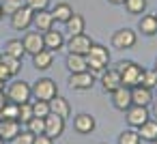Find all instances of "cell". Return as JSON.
Segmentation results:
<instances>
[{
	"instance_id": "f35d334b",
	"label": "cell",
	"mask_w": 157,
	"mask_h": 144,
	"mask_svg": "<svg viewBox=\"0 0 157 144\" xmlns=\"http://www.w3.org/2000/svg\"><path fill=\"white\" fill-rule=\"evenodd\" d=\"M5 103H7V95H5V90H2V93H0V108H2Z\"/></svg>"
},
{
	"instance_id": "5b68a950",
	"label": "cell",
	"mask_w": 157,
	"mask_h": 144,
	"mask_svg": "<svg viewBox=\"0 0 157 144\" xmlns=\"http://www.w3.org/2000/svg\"><path fill=\"white\" fill-rule=\"evenodd\" d=\"M9 17H11V28H13V30H28V28L33 26L35 11H33V9H28V7L24 5L22 9H17V11H15V13H11Z\"/></svg>"
},
{
	"instance_id": "44dd1931",
	"label": "cell",
	"mask_w": 157,
	"mask_h": 144,
	"mask_svg": "<svg viewBox=\"0 0 157 144\" xmlns=\"http://www.w3.org/2000/svg\"><path fill=\"white\" fill-rule=\"evenodd\" d=\"M131 101H133V105H151V101H153V90H148V88H144V86H133L131 88Z\"/></svg>"
},
{
	"instance_id": "1f68e13d",
	"label": "cell",
	"mask_w": 157,
	"mask_h": 144,
	"mask_svg": "<svg viewBox=\"0 0 157 144\" xmlns=\"http://www.w3.org/2000/svg\"><path fill=\"white\" fill-rule=\"evenodd\" d=\"M33 116H41L45 118L50 114V101H43V99H33Z\"/></svg>"
},
{
	"instance_id": "d590c367",
	"label": "cell",
	"mask_w": 157,
	"mask_h": 144,
	"mask_svg": "<svg viewBox=\"0 0 157 144\" xmlns=\"http://www.w3.org/2000/svg\"><path fill=\"white\" fill-rule=\"evenodd\" d=\"M33 140H35V135L26 129V131H20V133L11 140V144H33Z\"/></svg>"
},
{
	"instance_id": "bcb514c9",
	"label": "cell",
	"mask_w": 157,
	"mask_h": 144,
	"mask_svg": "<svg viewBox=\"0 0 157 144\" xmlns=\"http://www.w3.org/2000/svg\"><path fill=\"white\" fill-rule=\"evenodd\" d=\"M0 144H5V140H2V138H0Z\"/></svg>"
},
{
	"instance_id": "277c9868",
	"label": "cell",
	"mask_w": 157,
	"mask_h": 144,
	"mask_svg": "<svg viewBox=\"0 0 157 144\" xmlns=\"http://www.w3.org/2000/svg\"><path fill=\"white\" fill-rule=\"evenodd\" d=\"M7 99L13 101V103H17V105L26 103V101H33V88H30V84L24 82V80L11 82L9 88H7Z\"/></svg>"
},
{
	"instance_id": "b9f144b4",
	"label": "cell",
	"mask_w": 157,
	"mask_h": 144,
	"mask_svg": "<svg viewBox=\"0 0 157 144\" xmlns=\"http://www.w3.org/2000/svg\"><path fill=\"white\" fill-rule=\"evenodd\" d=\"M5 90V82H0V93H2Z\"/></svg>"
},
{
	"instance_id": "30bf717a",
	"label": "cell",
	"mask_w": 157,
	"mask_h": 144,
	"mask_svg": "<svg viewBox=\"0 0 157 144\" xmlns=\"http://www.w3.org/2000/svg\"><path fill=\"white\" fill-rule=\"evenodd\" d=\"M69 86L73 90H90L95 86V73H90L88 69L80 71V73H71L69 75Z\"/></svg>"
},
{
	"instance_id": "60d3db41",
	"label": "cell",
	"mask_w": 157,
	"mask_h": 144,
	"mask_svg": "<svg viewBox=\"0 0 157 144\" xmlns=\"http://www.w3.org/2000/svg\"><path fill=\"white\" fill-rule=\"evenodd\" d=\"M2 17H5V11H2V7H0V22H2Z\"/></svg>"
},
{
	"instance_id": "ab89813d",
	"label": "cell",
	"mask_w": 157,
	"mask_h": 144,
	"mask_svg": "<svg viewBox=\"0 0 157 144\" xmlns=\"http://www.w3.org/2000/svg\"><path fill=\"white\" fill-rule=\"evenodd\" d=\"M108 2H110V5H123L125 0H108Z\"/></svg>"
},
{
	"instance_id": "e0dca14e",
	"label": "cell",
	"mask_w": 157,
	"mask_h": 144,
	"mask_svg": "<svg viewBox=\"0 0 157 144\" xmlns=\"http://www.w3.org/2000/svg\"><path fill=\"white\" fill-rule=\"evenodd\" d=\"M50 112H52V114H58V116H63V118L67 120V116H71V103H69V99L56 95V97L50 101Z\"/></svg>"
},
{
	"instance_id": "ac0fdd59",
	"label": "cell",
	"mask_w": 157,
	"mask_h": 144,
	"mask_svg": "<svg viewBox=\"0 0 157 144\" xmlns=\"http://www.w3.org/2000/svg\"><path fill=\"white\" fill-rule=\"evenodd\" d=\"M33 26H35L39 32H45V30L54 28V17H52L50 9H45V11H37V13H35V20H33Z\"/></svg>"
},
{
	"instance_id": "9a60e30c",
	"label": "cell",
	"mask_w": 157,
	"mask_h": 144,
	"mask_svg": "<svg viewBox=\"0 0 157 144\" xmlns=\"http://www.w3.org/2000/svg\"><path fill=\"white\" fill-rule=\"evenodd\" d=\"M95 127H97L95 116H90V114H86V112H82V114H78V116L73 118V129H75L80 135H88V133H93Z\"/></svg>"
},
{
	"instance_id": "ffe728a7",
	"label": "cell",
	"mask_w": 157,
	"mask_h": 144,
	"mask_svg": "<svg viewBox=\"0 0 157 144\" xmlns=\"http://www.w3.org/2000/svg\"><path fill=\"white\" fill-rule=\"evenodd\" d=\"M65 67L69 69V73H80V71H86L88 67H86V56H82V54H67V58H65Z\"/></svg>"
},
{
	"instance_id": "cb8c5ba5",
	"label": "cell",
	"mask_w": 157,
	"mask_h": 144,
	"mask_svg": "<svg viewBox=\"0 0 157 144\" xmlns=\"http://www.w3.org/2000/svg\"><path fill=\"white\" fill-rule=\"evenodd\" d=\"M84 28H86V22H84V17L78 15V13H73V15L65 22V30H67L71 37H73V35H82Z\"/></svg>"
},
{
	"instance_id": "8fae6325",
	"label": "cell",
	"mask_w": 157,
	"mask_h": 144,
	"mask_svg": "<svg viewBox=\"0 0 157 144\" xmlns=\"http://www.w3.org/2000/svg\"><path fill=\"white\" fill-rule=\"evenodd\" d=\"M118 86H123V82H121V73H118L114 67L103 69V71H101V88H103L105 93H114Z\"/></svg>"
},
{
	"instance_id": "7c38bea8",
	"label": "cell",
	"mask_w": 157,
	"mask_h": 144,
	"mask_svg": "<svg viewBox=\"0 0 157 144\" xmlns=\"http://www.w3.org/2000/svg\"><path fill=\"white\" fill-rule=\"evenodd\" d=\"M110 95H112V105L116 110H121V112H125L127 108L133 105V101H131V88H127V86H118Z\"/></svg>"
},
{
	"instance_id": "9c48e42d",
	"label": "cell",
	"mask_w": 157,
	"mask_h": 144,
	"mask_svg": "<svg viewBox=\"0 0 157 144\" xmlns=\"http://www.w3.org/2000/svg\"><path fill=\"white\" fill-rule=\"evenodd\" d=\"M90 45H93V41L84 32L82 35H73V37H69V41H65V47L71 54H82V56H86V52L90 50Z\"/></svg>"
},
{
	"instance_id": "6da1fadb",
	"label": "cell",
	"mask_w": 157,
	"mask_h": 144,
	"mask_svg": "<svg viewBox=\"0 0 157 144\" xmlns=\"http://www.w3.org/2000/svg\"><path fill=\"white\" fill-rule=\"evenodd\" d=\"M110 65V50L101 43H93L86 52V67L90 73H101Z\"/></svg>"
},
{
	"instance_id": "83f0119b",
	"label": "cell",
	"mask_w": 157,
	"mask_h": 144,
	"mask_svg": "<svg viewBox=\"0 0 157 144\" xmlns=\"http://www.w3.org/2000/svg\"><path fill=\"white\" fill-rule=\"evenodd\" d=\"M123 5L129 15H142L146 11V0H125Z\"/></svg>"
},
{
	"instance_id": "7bdbcfd3",
	"label": "cell",
	"mask_w": 157,
	"mask_h": 144,
	"mask_svg": "<svg viewBox=\"0 0 157 144\" xmlns=\"http://www.w3.org/2000/svg\"><path fill=\"white\" fill-rule=\"evenodd\" d=\"M155 101H157V86H155Z\"/></svg>"
},
{
	"instance_id": "836d02e7",
	"label": "cell",
	"mask_w": 157,
	"mask_h": 144,
	"mask_svg": "<svg viewBox=\"0 0 157 144\" xmlns=\"http://www.w3.org/2000/svg\"><path fill=\"white\" fill-rule=\"evenodd\" d=\"M30 118H33V103H30V101L20 103V110H17V120H20L22 125H26Z\"/></svg>"
},
{
	"instance_id": "7dc6e473",
	"label": "cell",
	"mask_w": 157,
	"mask_h": 144,
	"mask_svg": "<svg viewBox=\"0 0 157 144\" xmlns=\"http://www.w3.org/2000/svg\"><path fill=\"white\" fill-rule=\"evenodd\" d=\"M151 144H157V140H153V142H151Z\"/></svg>"
},
{
	"instance_id": "ee69618b",
	"label": "cell",
	"mask_w": 157,
	"mask_h": 144,
	"mask_svg": "<svg viewBox=\"0 0 157 144\" xmlns=\"http://www.w3.org/2000/svg\"><path fill=\"white\" fill-rule=\"evenodd\" d=\"M155 116H157V101H155Z\"/></svg>"
},
{
	"instance_id": "74e56055",
	"label": "cell",
	"mask_w": 157,
	"mask_h": 144,
	"mask_svg": "<svg viewBox=\"0 0 157 144\" xmlns=\"http://www.w3.org/2000/svg\"><path fill=\"white\" fill-rule=\"evenodd\" d=\"M11 78H13V75L9 73V69L5 67V63H0V82H5V84H7Z\"/></svg>"
},
{
	"instance_id": "4dcf8cb0",
	"label": "cell",
	"mask_w": 157,
	"mask_h": 144,
	"mask_svg": "<svg viewBox=\"0 0 157 144\" xmlns=\"http://www.w3.org/2000/svg\"><path fill=\"white\" fill-rule=\"evenodd\" d=\"M26 129H28L33 135L45 133V118H41V116H33V118L26 123Z\"/></svg>"
},
{
	"instance_id": "d4e9b609",
	"label": "cell",
	"mask_w": 157,
	"mask_h": 144,
	"mask_svg": "<svg viewBox=\"0 0 157 144\" xmlns=\"http://www.w3.org/2000/svg\"><path fill=\"white\" fill-rule=\"evenodd\" d=\"M138 133H140V138L146 140V142L157 140V120H155V118H148L144 125L138 127Z\"/></svg>"
},
{
	"instance_id": "7402d4cb",
	"label": "cell",
	"mask_w": 157,
	"mask_h": 144,
	"mask_svg": "<svg viewBox=\"0 0 157 144\" xmlns=\"http://www.w3.org/2000/svg\"><path fill=\"white\" fill-rule=\"evenodd\" d=\"M138 30H140L142 35H146V37L157 35V17H155V13L142 15V17H140V22H138Z\"/></svg>"
},
{
	"instance_id": "ba28073f",
	"label": "cell",
	"mask_w": 157,
	"mask_h": 144,
	"mask_svg": "<svg viewBox=\"0 0 157 144\" xmlns=\"http://www.w3.org/2000/svg\"><path fill=\"white\" fill-rule=\"evenodd\" d=\"M22 45H24V52L26 54H30V56L39 54L41 50H45V45H43V32H39V30L26 32L24 39H22Z\"/></svg>"
},
{
	"instance_id": "f546056e",
	"label": "cell",
	"mask_w": 157,
	"mask_h": 144,
	"mask_svg": "<svg viewBox=\"0 0 157 144\" xmlns=\"http://www.w3.org/2000/svg\"><path fill=\"white\" fill-rule=\"evenodd\" d=\"M118 144H142V138L136 129H125L121 135H118Z\"/></svg>"
},
{
	"instance_id": "f6af8a7d",
	"label": "cell",
	"mask_w": 157,
	"mask_h": 144,
	"mask_svg": "<svg viewBox=\"0 0 157 144\" xmlns=\"http://www.w3.org/2000/svg\"><path fill=\"white\" fill-rule=\"evenodd\" d=\"M153 69H155V71H157V60H155V67H153Z\"/></svg>"
},
{
	"instance_id": "4316f807",
	"label": "cell",
	"mask_w": 157,
	"mask_h": 144,
	"mask_svg": "<svg viewBox=\"0 0 157 144\" xmlns=\"http://www.w3.org/2000/svg\"><path fill=\"white\" fill-rule=\"evenodd\" d=\"M0 63H5V67L9 69V73L15 78L20 71H22V60L20 58H13V56H7V54H0Z\"/></svg>"
},
{
	"instance_id": "8992f818",
	"label": "cell",
	"mask_w": 157,
	"mask_h": 144,
	"mask_svg": "<svg viewBox=\"0 0 157 144\" xmlns=\"http://www.w3.org/2000/svg\"><path fill=\"white\" fill-rule=\"evenodd\" d=\"M136 41H138V35L131 28H121L112 35V47H116V50H131L136 45Z\"/></svg>"
},
{
	"instance_id": "d6986e66",
	"label": "cell",
	"mask_w": 157,
	"mask_h": 144,
	"mask_svg": "<svg viewBox=\"0 0 157 144\" xmlns=\"http://www.w3.org/2000/svg\"><path fill=\"white\" fill-rule=\"evenodd\" d=\"M52 65H54V52H50V50H41L39 54L33 56V67L37 71H48Z\"/></svg>"
},
{
	"instance_id": "4fadbf2b",
	"label": "cell",
	"mask_w": 157,
	"mask_h": 144,
	"mask_svg": "<svg viewBox=\"0 0 157 144\" xmlns=\"http://www.w3.org/2000/svg\"><path fill=\"white\" fill-rule=\"evenodd\" d=\"M65 133V118L63 116H58V114H48L45 116V135H50V138H60Z\"/></svg>"
},
{
	"instance_id": "3957f363",
	"label": "cell",
	"mask_w": 157,
	"mask_h": 144,
	"mask_svg": "<svg viewBox=\"0 0 157 144\" xmlns=\"http://www.w3.org/2000/svg\"><path fill=\"white\" fill-rule=\"evenodd\" d=\"M33 99H43V101H52L58 95V84L52 78H39L33 86Z\"/></svg>"
},
{
	"instance_id": "603a6c76",
	"label": "cell",
	"mask_w": 157,
	"mask_h": 144,
	"mask_svg": "<svg viewBox=\"0 0 157 144\" xmlns=\"http://www.w3.org/2000/svg\"><path fill=\"white\" fill-rule=\"evenodd\" d=\"M50 13H52V17H54V24H56V22L65 24V22L73 15V7H71V5H67V2H58Z\"/></svg>"
},
{
	"instance_id": "5bb4252c",
	"label": "cell",
	"mask_w": 157,
	"mask_h": 144,
	"mask_svg": "<svg viewBox=\"0 0 157 144\" xmlns=\"http://www.w3.org/2000/svg\"><path fill=\"white\" fill-rule=\"evenodd\" d=\"M43 45H45V50H50V52H58V50L65 47V35H63L60 30L50 28V30L43 32Z\"/></svg>"
},
{
	"instance_id": "484cf974",
	"label": "cell",
	"mask_w": 157,
	"mask_h": 144,
	"mask_svg": "<svg viewBox=\"0 0 157 144\" xmlns=\"http://www.w3.org/2000/svg\"><path fill=\"white\" fill-rule=\"evenodd\" d=\"M2 54H7V56H13V58H24V45H22V39H9L7 43H5V52Z\"/></svg>"
},
{
	"instance_id": "c3c4849f",
	"label": "cell",
	"mask_w": 157,
	"mask_h": 144,
	"mask_svg": "<svg viewBox=\"0 0 157 144\" xmlns=\"http://www.w3.org/2000/svg\"><path fill=\"white\" fill-rule=\"evenodd\" d=\"M155 17H157V11H155Z\"/></svg>"
},
{
	"instance_id": "d6a6232c",
	"label": "cell",
	"mask_w": 157,
	"mask_h": 144,
	"mask_svg": "<svg viewBox=\"0 0 157 144\" xmlns=\"http://www.w3.org/2000/svg\"><path fill=\"white\" fill-rule=\"evenodd\" d=\"M24 5H26V0H0V7H2L5 15L15 13V11H17V9H22Z\"/></svg>"
},
{
	"instance_id": "8d00e7d4",
	"label": "cell",
	"mask_w": 157,
	"mask_h": 144,
	"mask_svg": "<svg viewBox=\"0 0 157 144\" xmlns=\"http://www.w3.org/2000/svg\"><path fill=\"white\" fill-rule=\"evenodd\" d=\"M33 144H54V138H50L45 133H39V135H35Z\"/></svg>"
},
{
	"instance_id": "e575fe53",
	"label": "cell",
	"mask_w": 157,
	"mask_h": 144,
	"mask_svg": "<svg viewBox=\"0 0 157 144\" xmlns=\"http://www.w3.org/2000/svg\"><path fill=\"white\" fill-rule=\"evenodd\" d=\"M50 2H52V0H26V7L33 9V11L37 13V11H45V9H50Z\"/></svg>"
},
{
	"instance_id": "2e32d148",
	"label": "cell",
	"mask_w": 157,
	"mask_h": 144,
	"mask_svg": "<svg viewBox=\"0 0 157 144\" xmlns=\"http://www.w3.org/2000/svg\"><path fill=\"white\" fill-rule=\"evenodd\" d=\"M22 131V123L13 118H0V138L5 142H11L17 133Z\"/></svg>"
},
{
	"instance_id": "f1b7e54d",
	"label": "cell",
	"mask_w": 157,
	"mask_h": 144,
	"mask_svg": "<svg viewBox=\"0 0 157 144\" xmlns=\"http://www.w3.org/2000/svg\"><path fill=\"white\" fill-rule=\"evenodd\" d=\"M140 86L153 90V88L157 86V71H155V69H144V71H142V78H140Z\"/></svg>"
},
{
	"instance_id": "7a4b0ae2",
	"label": "cell",
	"mask_w": 157,
	"mask_h": 144,
	"mask_svg": "<svg viewBox=\"0 0 157 144\" xmlns=\"http://www.w3.org/2000/svg\"><path fill=\"white\" fill-rule=\"evenodd\" d=\"M114 69L121 73V82H123V86H127V88L138 86V84H140V78H142V71H144V69H142L138 63H133V60H121V63H116Z\"/></svg>"
},
{
	"instance_id": "52a82bcc",
	"label": "cell",
	"mask_w": 157,
	"mask_h": 144,
	"mask_svg": "<svg viewBox=\"0 0 157 144\" xmlns=\"http://www.w3.org/2000/svg\"><path fill=\"white\" fill-rule=\"evenodd\" d=\"M125 118H127V125L131 129H138L140 125H144L148 118H151V112H148V105H131L125 110Z\"/></svg>"
}]
</instances>
